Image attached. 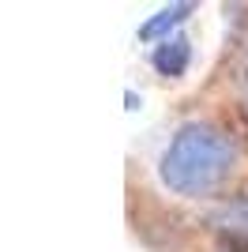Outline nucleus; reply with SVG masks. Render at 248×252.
<instances>
[{"mask_svg": "<svg viewBox=\"0 0 248 252\" xmlns=\"http://www.w3.org/2000/svg\"><path fill=\"white\" fill-rule=\"evenodd\" d=\"M188 64H192V42L185 34H173V38H165L151 49V68L162 79H181L188 72Z\"/></svg>", "mask_w": 248, "mask_h": 252, "instance_id": "3", "label": "nucleus"}, {"mask_svg": "<svg viewBox=\"0 0 248 252\" xmlns=\"http://www.w3.org/2000/svg\"><path fill=\"white\" fill-rule=\"evenodd\" d=\"M226 83H229V98L237 109H248V38L233 45L229 53V72H226Z\"/></svg>", "mask_w": 248, "mask_h": 252, "instance_id": "5", "label": "nucleus"}, {"mask_svg": "<svg viewBox=\"0 0 248 252\" xmlns=\"http://www.w3.org/2000/svg\"><path fill=\"white\" fill-rule=\"evenodd\" d=\"M192 11H196V4H173V8H162L155 19H147L143 27H139V42H155L158 45V42H165V38H173L169 31L181 27Z\"/></svg>", "mask_w": 248, "mask_h": 252, "instance_id": "4", "label": "nucleus"}, {"mask_svg": "<svg viewBox=\"0 0 248 252\" xmlns=\"http://www.w3.org/2000/svg\"><path fill=\"white\" fill-rule=\"evenodd\" d=\"M211 252H233V249H218V245H215V249H211Z\"/></svg>", "mask_w": 248, "mask_h": 252, "instance_id": "7", "label": "nucleus"}, {"mask_svg": "<svg viewBox=\"0 0 248 252\" xmlns=\"http://www.w3.org/2000/svg\"><path fill=\"white\" fill-rule=\"evenodd\" d=\"M233 113H237V139L248 143V109H237V105H233Z\"/></svg>", "mask_w": 248, "mask_h": 252, "instance_id": "6", "label": "nucleus"}, {"mask_svg": "<svg viewBox=\"0 0 248 252\" xmlns=\"http://www.w3.org/2000/svg\"><path fill=\"white\" fill-rule=\"evenodd\" d=\"M245 143L233 128L211 117H192L173 128L158 155V181L177 200H222L241 185Z\"/></svg>", "mask_w": 248, "mask_h": 252, "instance_id": "1", "label": "nucleus"}, {"mask_svg": "<svg viewBox=\"0 0 248 252\" xmlns=\"http://www.w3.org/2000/svg\"><path fill=\"white\" fill-rule=\"evenodd\" d=\"M203 226L218 249L248 252V181H241L229 196L211 203V211L203 215Z\"/></svg>", "mask_w": 248, "mask_h": 252, "instance_id": "2", "label": "nucleus"}]
</instances>
